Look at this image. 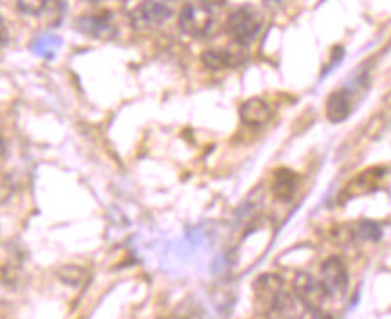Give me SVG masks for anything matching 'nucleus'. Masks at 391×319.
<instances>
[{
  "label": "nucleus",
  "instance_id": "obj_1",
  "mask_svg": "<svg viewBox=\"0 0 391 319\" xmlns=\"http://www.w3.org/2000/svg\"><path fill=\"white\" fill-rule=\"evenodd\" d=\"M262 15L251 6L236 8L227 18V29L231 33L233 40L238 45L253 44L254 38L262 31Z\"/></svg>",
  "mask_w": 391,
  "mask_h": 319
},
{
  "label": "nucleus",
  "instance_id": "obj_2",
  "mask_svg": "<svg viewBox=\"0 0 391 319\" xmlns=\"http://www.w3.org/2000/svg\"><path fill=\"white\" fill-rule=\"evenodd\" d=\"M254 297L256 305L262 306L265 312L278 311L285 312L292 306L290 297L283 291V279L278 275H263L254 284Z\"/></svg>",
  "mask_w": 391,
  "mask_h": 319
},
{
  "label": "nucleus",
  "instance_id": "obj_3",
  "mask_svg": "<svg viewBox=\"0 0 391 319\" xmlns=\"http://www.w3.org/2000/svg\"><path fill=\"white\" fill-rule=\"evenodd\" d=\"M294 294L298 297L303 305L310 309V311L317 312L323 309L326 302H328V293L325 291V287L321 285L319 279H316L312 275L307 272H299L294 278Z\"/></svg>",
  "mask_w": 391,
  "mask_h": 319
},
{
  "label": "nucleus",
  "instance_id": "obj_4",
  "mask_svg": "<svg viewBox=\"0 0 391 319\" xmlns=\"http://www.w3.org/2000/svg\"><path fill=\"white\" fill-rule=\"evenodd\" d=\"M319 281L330 297L341 296L348 288V269L341 258H326L319 270Z\"/></svg>",
  "mask_w": 391,
  "mask_h": 319
},
{
  "label": "nucleus",
  "instance_id": "obj_5",
  "mask_svg": "<svg viewBox=\"0 0 391 319\" xmlns=\"http://www.w3.org/2000/svg\"><path fill=\"white\" fill-rule=\"evenodd\" d=\"M178 26L186 35L204 36L211 27V13L202 6L186 4L178 15Z\"/></svg>",
  "mask_w": 391,
  "mask_h": 319
},
{
  "label": "nucleus",
  "instance_id": "obj_6",
  "mask_svg": "<svg viewBox=\"0 0 391 319\" xmlns=\"http://www.w3.org/2000/svg\"><path fill=\"white\" fill-rule=\"evenodd\" d=\"M172 17V11L159 0H142L132 11V22L135 27H157Z\"/></svg>",
  "mask_w": 391,
  "mask_h": 319
},
{
  "label": "nucleus",
  "instance_id": "obj_7",
  "mask_svg": "<svg viewBox=\"0 0 391 319\" xmlns=\"http://www.w3.org/2000/svg\"><path fill=\"white\" fill-rule=\"evenodd\" d=\"M78 31L83 35L98 38V40H110L116 36V26L112 24V17L105 11L103 15H85L76 20Z\"/></svg>",
  "mask_w": 391,
  "mask_h": 319
},
{
  "label": "nucleus",
  "instance_id": "obj_8",
  "mask_svg": "<svg viewBox=\"0 0 391 319\" xmlns=\"http://www.w3.org/2000/svg\"><path fill=\"white\" fill-rule=\"evenodd\" d=\"M271 115V106L262 98L247 99L240 108V117L247 126H263L265 123H269Z\"/></svg>",
  "mask_w": 391,
  "mask_h": 319
},
{
  "label": "nucleus",
  "instance_id": "obj_9",
  "mask_svg": "<svg viewBox=\"0 0 391 319\" xmlns=\"http://www.w3.org/2000/svg\"><path fill=\"white\" fill-rule=\"evenodd\" d=\"M384 175H386V168H374L368 170V172H363L356 181L348 184L347 193H350L351 197H356L363 195V193H369V191H375L381 186Z\"/></svg>",
  "mask_w": 391,
  "mask_h": 319
},
{
  "label": "nucleus",
  "instance_id": "obj_10",
  "mask_svg": "<svg viewBox=\"0 0 391 319\" xmlns=\"http://www.w3.org/2000/svg\"><path fill=\"white\" fill-rule=\"evenodd\" d=\"M351 101L344 90L330 94L328 101H326V117L330 123H342L350 115Z\"/></svg>",
  "mask_w": 391,
  "mask_h": 319
},
{
  "label": "nucleus",
  "instance_id": "obj_11",
  "mask_svg": "<svg viewBox=\"0 0 391 319\" xmlns=\"http://www.w3.org/2000/svg\"><path fill=\"white\" fill-rule=\"evenodd\" d=\"M244 56L233 51H220V49H209L202 54V62L206 67L213 69V71H222L227 67H236L240 65Z\"/></svg>",
  "mask_w": 391,
  "mask_h": 319
},
{
  "label": "nucleus",
  "instance_id": "obj_12",
  "mask_svg": "<svg viewBox=\"0 0 391 319\" xmlns=\"http://www.w3.org/2000/svg\"><path fill=\"white\" fill-rule=\"evenodd\" d=\"M296 186H298V177L292 170H276L274 179H272V191H274L276 199L289 200L294 195Z\"/></svg>",
  "mask_w": 391,
  "mask_h": 319
},
{
  "label": "nucleus",
  "instance_id": "obj_13",
  "mask_svg": "<svg viewBox=\"0 0 391 319\" xmlns=\"http://www.w3.org/2000/svg\"><path fill=\"white\" fill-rule=\"evenodd\" d=\"M60 45H62V38H60V36L44 35L40 36V38H36L35 44H33V51L44 58H53L54 51L58 49Z\"/></svg>",
  "mask_w": 391,
  "mask_h": 319
},
{
  "label": "nucleus",
  "instance_id": "obj_14",
  "mask_svg": "<svg viewBox=\"0 0 391 319\" xmlns=\"http://www.w3.org/2000/svg\"><path fill=\"white\" fill-rule=\"evenodd\" d=\"M357 238L365 240V242H377V240L383 238V229L378 226L377 222L372 220H363L359 222L353 229Z\"/></svg>",
  "mask_w": 391,
  "mask_h": 319
},
{
  "label": "nucleus",
  "instance_id": "obj_15",
  "mask_svg": "<svg viewBox=\"0 0 391 319\" xmlns=\"http://www.w3.org/2000/svg\"><path fill=\"white\" fill-rule=\"evenodd\" d=\"M58 278L67 285H81L87 278V270L78 265H65L58 269Z\"/></svg>",
  "mask_w": 391,
  "mask_h": 319
},
{
  "label": "nucleus",
  "instance_id": "obj_16",
  "mask_svg": "<svg viewBox=\"0 0 391 319\" xmlns=\"http://www.w3.org/2000/svg\"><path fill=\"white\" fill-rule=\"evenodd\" d=\"M17 6L20 11L27 15L42 13L47 6V0H17Z\"/></svg>",
  "mask_w": 391,
  "mask_h": 319
},
{
  "label": "nucleus",
  "instance_id": "obj_17",
  "mask_svg": "<svg viewBox=\"0 0 391 319\" xmlns=\"http://www.w3.org/2000/svg\"><path fill=\"white\" fill-rule=\"evenodd\" d=\"M6 42H8V31H6L4 22L0 20V47H2V45H6Z\"/></svg>",
  "mask_w": 391,
  "mask_h": 319
},
{
  "label": "nucleus",
  "instance_id": "obj_18",
  "mask_svg": "<svg viewBox=\"0 0 391 319\" xmlns=\"http://www.w3.org/2000/svg\"><path fill=\"white\" fill-rule=\"evenodd\" d=\"M206 4L211 6V8H218V6L226 4V0H204Z\"/></svg>",
  "mask_w": 391,
  "mask_h": 319
}]
</instances>
